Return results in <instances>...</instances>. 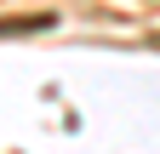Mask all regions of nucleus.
Wrapping results in <instances>:
<instances>
[{
  "label": "nucleus",
  "mask_w": 160,
  "mask_h": 154,
  "mask_svg": "<svg viewBox=\"0 0 160 154\" xmlns=\"http://www.w3.org/2000/svg\"><path fill=\"white\" fill-rule=\"evenodd\" d=\"M57 17L52 12H29V17H12V23H0V34H29V29H52Z\"/></svg>",
  "instance_id": "1"
}]
</instances>
